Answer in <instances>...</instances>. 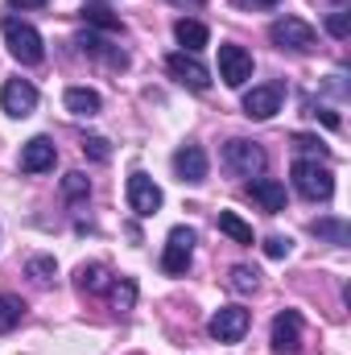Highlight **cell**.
<instances>
[{
	"instance_id": "obj_19",
	"label": "cell",
	"mask_w": 351,
	"mask_h": 355,
	"mask_svg": "<svg viewBox=\"0 0 351 355\" xmlns=\"http://www.w3.org/2000/svg\"><path fill=\"white\" fill-rule=\"evenodd\" d=\"M75 285H79L83 293H103V289L112 285V272H108V265H79Z\"/></svg>"
},
{
	"instance_id": "obj_28",
	"label": "cell",
	"mask_w": 351,
	"mask_h": 355,
	"mask_svg": "<svg viewBox=\"0 0 351 355\" xmlns=\"http://www.w3.org/2000/svg\"><path fill=\"white\" fill-rule=\"evenodd\" d=\"M327 33H331V37H339V42L351 33V17L343 12V8H335V12L327 17Z\"/></svg>"
},
{
	"instance_id": "obj_22",
	"label": "cell",
	"mask_w": 351,
	"mask_h": 355,
	"mask_svg": "<svg viewBox=\"0 0 351 355\" xmlns=\"http://www.w3.org/2000/svg\"><path fill=\"white\" fill-rule=\"evenodd\" d=\"M310 232H314L318 240H331V244H339V248H343V244H351V227L343 223V219H318Z\"/></svg>"
},
{
	"instance_id": "obj_3",
	"label": "cell",
	"mask_w": 351,
	"mask_h": 355,
	"mask_svg": "<svg viewBox=\"0 0 351 355\" xmlns=\"http://www.w3.org/2000/svg\"><path fill=\"white\" fill-rule=\"evenodd\" d=\"M268 42H273L277 50L306 54V50L318 46V33H314V25H306L302 17H277V21L268 25Z\"/></svg>"
},
{
	"instance_id": "obj_15",
	"label": "cell",
	"mask_w": 351,
	"mask_h": 355,
	"mask_svg": "<svg viewBox=\"0 0 351 355\" xmlns=\"http://www.w3.org/2000/svg\"><path fill=\"white\" fill-rule=\"evenodd\" d=\"M79 46H83V54H91V58H99V62H108L112 71H124L128 67V54L120 50V46H112V42H103L99 33H79Z\"/></svg>"
},
{
	"instance_id": "obj_2",
	"label": "cell",
	"mask_w": 351,
	"mask_h": 355,
	"mask_svg": "<svg viewBox=\"0 0 351 355\" xmlns=\"http://www.w3.org/2000/svg\"><path fill=\"white\" fill-rule=\"evenodd\" d=\"M293 190L302 194V198H310V202H327L331 194H335V174H331V166H318V162H310V157H298L293 162Z\"/></svg>"
},
{
	"instance_id": "obj_27",
	"label": "cell",
	"mask_w": 351,
	"mask_h": 355,
	"mask_svg": "<svg viewBox=\"0 0 351 355\" xmlns=\"http://www.w3.org/2000/svg\"><path fill=\"white\" fill-rule=\"evenodd\" d=\"M54 272H58L54 257H33V261H29V277H33L37 285H50V281H54Z\"/></svg>"
},
{
	"instance_id": "obj_30",
	"label": "cell",
	"mask_w": 351,
	"mask_h": 355,
	"mask_svg": "<svg viewBox=\"0 0 351 355\" xmlns=\"http://www.w3.org/2000/svg\"><path fill=\"white\" fill-rule=\"evenodd\" d=\"M289 248H293V240H289V236H268V240H264V252H268L273 261L289 257Z\"/></svg>"
},
{
	"instance_id": "obj_12",
	"label": "cell",
	"mask_w": 351,
	"mask_h": 355,
	"mask_svg": "<svg viewBox=\"0 0 351 355\" xmlns=\"http://www.w3.org/2000/svg\"><path fill=\"white\" fill-rule=\"evenodd\" d=\"M54 162H58V149L50 137H33L21 145V170L25 174H46V170H54Z\"/></svg>"
},
{
	"instance_id": "obj_29",
	"label": "cell",
	"mask_w": 351,
	"mask_h": 355,
	"mask_svg": "<svg viewBox=\"0 0 351 355\" xmlns=\"http://www.w3.org/2000/svg\"><path fill=\"white\" fill-rule=\"evenodd\" d=\"M83 153H87L91 162H108V157H112V149H108L103 137H87V141H83Z\"/></svg>"
},
{
	"instance_id": "obj_23",
	"label": "cell",
	"mask_w": 351,
	"mask_h": 355,
	"mask_svg": "<svg viewBox=\"0 0 351 355\" xmlns=\"http://www.w3.org/2000/svg\"><path fill=\"white\" fill-rule=\"evenodd\" d=\"M83 21H87V25H95V29H103V33H124L120 17H112L103 4H87V8H83Z\"/></svg>"
},
{
	"instance_id": "obj_14",
	"label": "cell",
	"mask_w": 351,
	"mask_h": 355,
	"mask_svg": "<svg viewBox=\"0 0 351 355\" xmlns=\"http://www.w3.org/2000/svg\"><path fill=\"white\" fill-rule=\"evenodd\" d=\"M281 112V87H252L244 95V116L248 120H273Z\"/></svg>"
},
{
	"instance_id": "obj_8",
	"label": "cell",
	"mask_w": 351,
	"mask_h": 355,
	"mask_svg": "<svg viewBox=\"0 0 351 355\" xmlns=\"http://www.w3.org/2000/svg\"><path fill=\"white\" fill-rule=\"evenodd\" d=\"M219 79L228 87H244L252 79V54L244 46H219Z\"/></svg>"
},
{
	"instance_id": "obj_16",
	"label": "cell",
	"mask_w": 351,
	"mask_h": 355,
	"mask_svg": "<svg viewBox=\"0 0 351 355\" xmlns=\"http://www.w3.org/2000/svg\"><path fill=\"white\" fill-rule=\"evenodd\" d=\"M174 174L182 178V182H207V153L198 149V145H182L174 153Z\"/></svg>"
},
{
	"instance_id": "obj_9",
	"label": "cell",
	"mask_w": 351,
	"mask_h": 355,
	"mask_svg": "<svg viewBox=\"0 0 351 355\" xmlns=\"http://www.w3.org/2000/svg\"><path fill=\"white\" fill-rule=\"evenodd\" d=\"M128 207H132L141 219L157 215V211H162V186L149 174H132L128 178Z\"/></svg>"
},
{
	"instance_id": "obj_21",
	"label": "cell",
	"mask_w": 351,
	"mask_h": 355,
	"mask_svg": "<svg viewBox=\"0 0 351 355\" xmlns=\"http://www.w3.org/2000/svg\"><path fill=\"white\" fill-rule=\"evenodd\" d=\"M219 232H223L228 240H236V244H252V227H248L236 211H219Z\"/></svg>"
},
{
	"instance_id": "obj_4",
	"label": "cell",
	"mask_w": 351,
	"mask_h": 355,
	"mask_svg": "<svg viewBox=\"0 0 351 355\" xmlns=\"http://www.w3.org/2000/svg\"><path fill=\"white\" fill-rule=\"evenodd\" d=\"M264 149L257 141H228L223 145V170L236 178H261L264 174Z\"/></svg>"
},
{
	"instance_id": "obj_31",
	"label": "cell",
	"mask_w": 351,
	"mask_h": 355,
	"mask_svg": "<svg viewBox=\"0 0 351 355\" xmlns=\"http://www.w3.org/2000/svg\"><path fill=\"white\" fill-rule=\"evenodd\" d=\"M236 4H244V8H273V4H281V0H236Z\"/></svg>"
},
{
	"instance_id": "obj_11",
	"label": "cell",
	"mask_w": 351,
	"mask_h": 355,
	"mask_svg": "<svg viewBox=\"0 0 351 355\" xmlns=\"http://www.w3.org/2000/svg\"><path fill=\"white\" fill-rule=\"evenodd\" d=\"M0 107H4L8 116H17V120L33 116V107H37V87H33L29 79H8L4 91H0Z\"/></svg>"
},
{
	"instance_id": "obj_10",
	"label": "cell",
	"mask_w": 351,
	"mask_h": 355,
	"mask_svg": "<svg viewBox=\"0 0 351 355\" xmlns=\"http://www.w3.org/2000/svg\"><path fill=\"white\" fill-rule=\"evenodd\" d=\"M273 352L277 355H298L302 352V314L298 310H281L273 318Z\"/></svg>"
},
{
	"instance_id": "obj_13",
	"label": "cell",
	"mask_w": 351,
	"mask_h": 355,
	"mask_svg": "<svg viewBox=\"0 0 351 355\" xmlns=\"http://www.w3.org/2000/svg\"><path fill=\"white\" fill-rule=\"evenodd\" d=\"M248 198L261 207L264 215H281L285 211V182H277V178H248Z\"/></svg>"
},
{
	"instance_id": "obj_18",
	"label": "cell",
	"mask_w": 351,
	"mask_h": 355,
	"mask_svg": "<svg viewBox=\"0 0 351 355\" xmlns=\"http://www.w3.org/2000/svg\"><path fill=\"white\" fill-rule=\"evenodd\" d=\"M174 37H178V46H182L186 54H198V50L207 46V37H211V33H207V25H203V21L182 17V21L174 25Z\"/></svg>"
},
{
	"instance_id": "obj_32",
	"label": "cell",
	"mask_w": 351,
	"mask_h": 355,
	"mask_svg": "<svg viewBox=\"0 0 351 355\" xmlns=\"http://www.w3.org/2000/svg\"><path fill=\"white\" fill-rule=\"evenodd\" d=\"M178 4H186V0H178ZM190 4H203V0H190Z\"/></svg>"
},
{
	"instance_id": "obj_17",
	"label": "cell",
	"mask_w": 351,
	"mask_h": 355,
	"mask_svg": "<svg viewBox=\"0 0 351 355\" xmlns=\"http://www.w3.org/2000/svg\"><path fill=\"white\" fill-rule=\"evenodd\" d=\"M62 103H67V112L71 116H99V107H103V99H99V91L91 87H71L67 95H62Z\"/></svg>"
},
{
	"instance_id": "obj_26",
	"label": "cell",
	"mask_w": 351,
	"mask_h": 355,
	"mask_svg": "<svg viewBox=\"0 0 351 355\" xmlns=\"http://www.w3.org/2000/svg\"><path fill=\"white\" fill-rule=\"evenodd\" d=\"M62 194L71 198V202H79V198H87L91 194V178L83 170H71V174L62 178Z\"/></svg>"
},
{
	"instance_id": "obj_6",
	"label": "cell",
	"mask_w": 351,
	"mask_h": 355,
	"mask_svg": "<svg viewBox=\"0 0 351 355\" xmlns=\"http://www.w3.org/2000/svg\"><path fill=\"white\" fill-rule=\"evenodd\" d=\"M166 71L174 75L182 87H190V91H207V87H211V71L198 62V54L178 50V54H170V58H166Z\"/></svg>"
},
{
	"instance_id": "obj_20",
	"label": "cell",
	"mask_w": 351,
	"mask_h": 355,
	"mask_svg": "<svg viewBox=\"0 0 351 355\" xmlns=\"http://www.w3.org/2000/svg\"><path fill=\"white\" fill-rule=\"evenodd\" d=\"M25 310H29V306H25L17 293H0V335H8L12 327H21Z\"/></svg>"
},
{
	"instance_id": "obj_1",
	"label": "cell",
	"mask_w": 351,
	"mask_h": 355,
	"mask_svg": "<svg viewBox=\"0 0 351 355\" xmlns=\"http://www.w3.org/2000/svg\"><path fill=\"white\" fill-rule=\"evenodd\" d=\"M0 29H4V46H8V54H12L21 67H37V62L46 58V42H42V33H37L29 21L4 17Z\"/></svg>"
},
{
	"instance_id": "obj_7",
	"label": "cell",
	"mask_w": 351,
	"mask_h": 355,
	"mask_svg": "<svg viewBox=\"0 0 351 355\" xmlns=\"http://www.w3.org/2000/svg\"><path fill=\"white\" fill-rule=\"evenodd\" d=\"M190 257H194V232L190 227H174L170 240H166V252H162V272L182 277L190 268Z\"/></svg>"
},
{
	"instance_id": "obj_5",
	"label": "cell",
	"mask_w": 351,
	"mask_h": 355,
	"mask_svg": "<svg viewBox=\"0 0 351 355\" xmlns=\"http://www.w3.org/2000/svg\"><path fill=\"white\" fill-rule=\"evenodd\" d=\"M207 331H211V339H219V343H240V339L248 335V310H244V306H223V310L211 314Z\"/></svg>"
},
{
	"instance_id": "obj_25",
	"label": "cell",
	"mask_w": 351,
	"mask_h": 355,
	"mask_svg": "<svg viewBox=\"0 0 351 355\" xmlns=\"http://www.w3.org/2000/svg\"><path fill=\"white\" fill-rule=\"evenodd\" d=\"M228 285L236 289V293H257V285H261V272L248 265H236L232 272H228Z\"/></svg>"
},
{
	"instance_id": "obj_24",
	"label": "cell",
	"mask_w": 351,
	"mask_h": 355,
	"mask_svg": "<svg viewBox=\"0 0 351 355\" xmlns=\"http://www.w3.org/2000/svg\"><path fill=\"white\" fill-rule=\"evenodd\" d=\"M108 289H112V310H120V314H124V310H132V306H137V285H132L128 277L112 281Z\"/></svg>"
}]
</instances>
